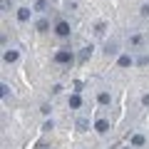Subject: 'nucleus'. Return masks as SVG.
Instances as JSON below:
<instances>
[{"label":"nucleus","mask_w":149,"mask_h":149,"mask_svg":"<svg viewBox=\"0 0 149 149\" xmlns=\"http://www.w3.org/2000/svg\"><path fill=\"white\" fill-rule=\"evenodd\" d=\"M72 62H74L72 50H57L55 52V65H72Z\"/></svg>","instance_id":"nucleus-1"},{"label":"nucleus","mask_w":149,"mask_h":149,"mask_svg":"<svg viewBox=\"0 0 149 149\" xmlns=\"http://www.w3.org/2000/svg\"><path fill=\"white\" fill-rule=\"evenodd\" d=\"M70 32H72V30H70V22L60 20L57 25H55V35H57V37H70Z\"/></svg>","instance_id":"nucleus-2"},{"label":"nucleus","mask_w":149,"mask_h":149,"mask_svg":"<svg viewBox=\"0 0 149 149\" xmlns=\"http://www.w3.org/2000/svg\"><path fill=\"white\" fill-rule=\"evenodd\" d=\"M95 129H97L100 134H104L107 129H109V122H107V119H97V122H95Z\"/></svg>","instance_id":"nucleus-3"},{"label":"nucleus","mask_w":149,"mask_h":149,"mask_svg":"<svg viewBox=\"0 0 149 149\" xmlns=\"http://www.w3.org/2000/svg\"><path fill=\"white\" fill-rule=\"evenodd\" d=\"M70 107H72V109H80V107H82V100H80V92H74V95L70 97Z\"/></svg>","instance_id":"nucleus-4"},{"label":"nucleus","mask_w":149,"mask_h":149,"mask_svg":"<svg viewBox=\"0 0 149 149\" xmlns=\"http://www.w3.org/2000/svg\"><path fill=\"white\" fill-rule=\"evenodd\" d=\"M17 20L27 22V20H30V10H27V8H20V10H17Z\"/></svg>","instance_id":"nucleus-5"},{"label":"nucleus","mask_w":149,"mask_h":149,"mask_svg":"<svg viewBox=\"0 0 149 149\" xmlns=\"http://www.w3.org/2000/svg\"><path fill=\"white\" fill-rule=\"evenodd\" d=\"M3 60H5V62H15V60H17V52H15V50H8V52L3 55Z\"/></svg>","instance_id":"nucleus-6"},{"label":"nucleus","mask_w":149,"mask_h":149,"mask_svg":"<svg viewBox=\"0 0 149 149\" xmlns=\"http://www.w3.org/2000/svg\"><path fill=\"white\" fill-rule=\"evenodd\" d=\"M117 65L119 67H129V65H132V57H129V55H122V57L117 60Z\"/></svg>","instance_id":"nucleus-7"},{"label":"nucleus","mask_w":149,"mask_h":149,"mask_svg":"<svg viewBox=\"0 0 149 149\" xmlns=\"http://www.w3.org/2000/svg\"><path fill=\"white\" fill-rule=\"evenodd\" d=\"M35 27H37V30H40V32H45V30H47V27H50V22L45 20V17H40V20H37V25H35Z\"/></svg>","instance_id":"nucleus-8"},{"label":"nucleus","mask_w":149,"mask_h":149,"mask_svg":"<svg viewBox=\"0 0 149 149\" xmlns=\"http://www.w3.org/2000/svg\"><path fill=\"white\" fill-rule=\"evenodd\" d=\"M87 127H90V122H87L85 117H80V119H77V129H80V132H87Z\"/></svg>","instance_id":"nucleus-9"},{"label":"nucleus","mask_w":149,"mask_h":149,"mask_svg":"<svg viewBox=\"0 0 149 149\" xmlns=\"http://www.w3.org/2000/svg\"><path fill=\"white\" fill-rule=\"evenodd\" d=\"M97 102H100V104H109V95H107V92H100V95H97Z\"/></svg>","instance_id":"nucleus-10"},{"label":"nucleus","mask_w":149,"mask_h":149,"mask_svg":"<svg viewBox=\"0 0 149 149\" xmlns=\"http://www.w3.org/2000/svg\"><path fill=\"white\" fill-rule=\"evenodd\" d=\"M142 144H144V137L142 134H134L132 137V147H142Z\"/></svg>","instance_id":"nucleus-11"},{"label":"nucleus","mask_w":149,"mask_h":149,"mask_svg":"<svg viewBox=\"0 0 149 149\" xmlns=\"http://www.w3.org/2000/svg\"><path fill=\"white\" fill-rule=\"evenodd\" d=\"M45 8H47V0H37V3H35V10L45 13Z\"/></svg>","instance_id":"nucleus-12"},{"label":"nucleus","mask_w":149,"mask_h":149,"mask_svg":"<svg viewBox=\"0 0 149 149\" xmlns=\"http://www.w3.org/2000/svg\"><path fill=\"white\" fill-rule=\"evenodd\" d=\"M90 55H92V47H85V50H82V55H80V62H85Z\"/></svg>","instance_id":"nucleus-13"},{"label":"nucleus","mask_w":149,"mask_h":149,"mask_svg":"<svg viewBox=\"0 0 149 149\" xmlns=\"http://www.w3.org/2000/svg\"><path fill=\"white\" fill-rule=\"evenodd\" d=\"M0 95H3V100H5V97L10 95V87H8V85H0Z\"/></svg>","instance_id":"nucleus-14"},{"label":"nucleus","mask_w":149,"mask_h":149,"mask_svg":"<svg viewBox=\"0 0 149 149\" xmlns=\"http://www.w3.org/2000/svg\"><path fill=\"white\" fill-rule=\"evenodd\" d=\"M147 62H149V57H147V55H142V57L137 60V65H139V67H144V65H147Z\"/></svg>","instance_id":"nucleus-15"},{"label":"nucleus","mask_w":149,"mask_h":149,"mask_svg":"<svg viewBox=\"0 0 149 149\" xmlns=\"http://www.w3.org/2000/svg\"><path fill=\"white\" fill-rule=\"evenodd\" d=\"M114 52H117V45H114V42L107 45V55H114Z\"/></svg>","instance_id":"nucleus-16"},{"label":"nucleus","mask_w":149,"mask_h":149,"mask_svg":"<svg viewBox=\"0 0 149 149\" xmlns=\"http://www.w3.org/2000/svg\"><path fill=\"white\" fill-rule=\"evenodd\" d=\"M142 102H144V104H149V95H144V100H142Z\"/></svg>","instance_id":"nucleus-17"}]
</instances>
